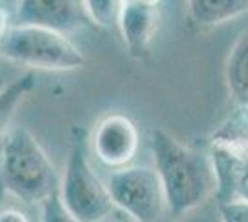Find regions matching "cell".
<instances>
[{"label": "cell", "mask_w": 248, "mask_h": 222, "mask_svg": "<svg viewBox=\"0 0 248 222\" xmlns=\"http://www.w3.org/2000/svg\"><path fill=\"white\" fill-rule=\"evenodd\" d=\"M154 169L165 191L167 211L184 217L217 194V172L209 152L184 145L169 132L155 128L150 135Z\"/></svg>", "instance_id": "obj_1"}, {"label": "cell", "mask_w": 248, "mask_h": 222, "mask_svg": "<svg viewBox=\"0 0 248 222\" xmlns=\"http://www.w3.org/2000/svg\"><path fill=\"white\" fill-rule=\"evenodd\" d=\"M0 180L13 198L41 206L60 191L62 176L31 132L15 128L4 139Z\"/></svg>", "instance_id": "obj_2"}, {"label": "cell", "mask_w": 248, "mask_h": 222, "mask_svg": "<svg viewBox=\"0 0 248 222\" xmlns=\"http://www.w3.org/2000/svg\"><path fill=\"white\" fill-rule=\"evenodd\" d=\"M0 56L11 63L37 71H76L85 65V56L65 33L33 26L13 24L0 44Z\"/></svg>", "instance_id": "obj_3"}, {"label": "cell", "mask_w": 248, "mask_h": 222, "mask_svg": "<svg viewBox=\"0 0 248 222\" xmlns=\"http://www.w3.org/2000/svg\"><path fill=\"white\" fill-rule=\"evenodd\" d=\"M217 202H248V107L237 106L209 139Z\"/></svg>", "instance_id": "obj_4"}, {"label": "cell", "mask_w": 248, "mask_h": 222, "mask_svg": "<svg viewBox=\"0 0 248 222\" xmlns=\"http://www.w3.org/2000/svg\"><path fill=\"white\" fill-rule=\"evenodd\" d=\"M60 198L67 211L82 222H102L115 213L109 189L93 170L82 143H76L65 163Z\"/></svg>", "instance_id": "obj_5"}, {"label": "cell", "mask_w": 248, "mask_h": 222, "mask_svg": "<svg viewBox=\"0 0 248 222\" xmlns=\"http://www.w3.org/2000/svg\"><path fill=\"white\" fill-rule=\"evenodd\" d=\"M106 185L115 207L135 222H157L167 209L165 191L154 167H124L113 170Z\"/></svg>", "instance_id": "obj_6"}, {"label": "cell", "mask_w": 248, "mask_h": 222, "mask_svg": "<svg viewBox=\"0 0 248 222\" xmlns=\"http://www.w3.org/2000/svg\"><path fill=\"white\" fill-rule=\"evenodd\" d=\"M141 147V133L134 120L124 113L113 111L104 115L93 130L91 148L94 158L106 169L119 170L130 167Z\"/></svg>", "instance_id": "obj_7"}, {"label": "cell", "mask_w": 248, "mask_h": 222, "mask_svg": "<svg viewBox=\"0 0 248 222\" xmlns=\"http://www.w3.org/2000/svg\"><path fill=\"white\" fill-rule=\"evenodd\" d=\"M15 19L17 24L43 26L65 35L89 22L82 0H19Z\"/></svg>", "instance_id": "obj_8"}, {"label": "cell", "mask_w": 248, "mask_h": 222, "mask_svg": "<svg viewBox=\"0 0 248 222\" xmlns=\"http://www.w3.org/2000/svg\"><path fill=\"white\" fill-rule=\"evenodd\" d=\"M161 22L159 8L126 2L119 19V30L128 52L141 58L150 50L157 28Z\"/></svg>", "instance_id": "obj_9"}, {"label": "cell", "mask_w": 248, "mask_h": 222, "mask_svg": "<svg viewBox=\"0 0 248 222\" xmlns=\"http://www.w3.org/2000/svg\"><path fill=\"white\" fill-rule=\"evenodd\" d=\"M224 76L233 102L248 107V30L239 35L228 54Z\"/></svg>", "instance_id": "obj_10"}, {"label": "cell", "mask_w": 248, "mask_h": 222, "mask_svg": "<svg viewBox=\"0 0 248 222\" xmlns=\"http://www.w3.org/2000/svg\"><path fill=\"white\" fill-rule=\"evenodd\" d=\"M191 21L198 26H218L248 13V0H187Z\"/></svg>", "instance_id": "obj_11"}, {"label": "cell", "mask_w": 248, "mask_h": 222, "mask_svg": "<svg viewBox=\"0 0 248 222\" xmlns=\"http://www.w3.org/2000/svg\"><path fill=\"white\" fill-rule=\"evenodd\" d=\"M33 87H35V76L31 73H26L0 89V158H2L4 139H6L4 132L15 115L17 107L21 106V102L26 96L30 95Z\"/></svg>", "instance_id": "obj_12"}, {"label": "cell", "mask_w": 248, "mask_h": 222, "mask_svg": "<svg viewBox=\"0 0 248 222\" xmlns=\"http://www.w3.org/2000/svg\"><path fill=\"white\" fill-rule=\"evenodd\" d=\"M124 4V0H82L85 17L100 28L119 26Z\"/></svg>", "instance_id": "obj_13"}, {"label": "cell", "mask_w": 248, "mask_h": 222, "mask_svg": "<svg viewBox=\"0 0 248 222\" xmlns=\"http://www.w3.org/2000/svg\"><path fill=\"white\" fill-rule=\"evenodd\" d=\"M41 222H82L67 211L60 198V191L41 204Z\"/></svg>", "instance_id": "obj_14"}, {"label": "cell", "mask_w": 248, "mask_h": 222, "mask_svg": "<svg viewBox=\"0 0 248 222\" xmlns=\"http://www.w3.org/2000/svg\"><path fill=\"white\" fill-rule=\"evenodd\" d=\"M170 222H222L220 221V211H218L217 198L209 200L207 204L200 206L195 211L187 213L184 217H176Z\"/></svg>", "instance_id": "obj_15"}, {"label": "cell", "mask_w": 248, "mask_h": 222, "mask_svg": "<svg viewBox=\"0 0 248 222\" xmlns=\"http://www.w3.org/2000/svg\"><path fill=\"white\" fill-rule=\"evenodd\" d=\"M218 211L222 222H248V202H218Z\"/></svg>", "instance_id": "obj_16"}, {"label": "cell", "mask_w": 248, "mask_h": 222, "mask_svg": "<svg viewBox=\"0 0 248 222\" xmlns=\"http://www.w3.org/2000/svg\"><path fill=\"white\" fill-rule=\"evenodd\" d=\"M0 222H31L30 217L19 207H4L0 209Z\"/></svg>", "instance_id": "obj_17"}, {"label": "cell", "mask_w": 248, "mask_h": 222, "mask_svg": "<svg viewBox=\"0 0 248 222\" xmlns=\"http://www.w3.org/2000/svg\"><path fill=\"white\" fill-rule=\"evenodd\" d=\"M13 24H15V22H11L10 11L6 10L4 6H0V44H2L4 39L8 37V33H10Z\"/></svg>", "instance_id": "obj_18"}, {"label": "cell", "mask_w": 248, "mask_h": 222, "mask_svg": "<svg viewBox=\"0 0 248 222\" xmlns=\"http://www.w3.org/2000/svg\"><path fill=\"white\" fill-rule=\"evenodd\" d=\"M124 2H132V4H143V6H152V8H159V4L163 0H124Z\"/></svg>", "instance_id": "obj_19"}, {"label": "cell", "mask_w": 248, "mask_h": 222, "mask_svg": "<svg viewBox=\"0 0 248 222\" xmlns=\"http://www.w3.org/2000/svg\"><path fill=\"white\" fill-rule=\"evenodd\" d=\"M102 222H135V221H132L130 217H126V219H119V217H109V219H106V221H102Z\"/></svg>", "instance_id": "obj_20"}, {"label": "cell", "mask_w": 248, "mask_h": 222, "mask_svg": "<svg viewBox=\"0 0 248 222\" xmlns=\"http://www.w3.org/2000/svg\"><path fill=\"white\" fill-rule=\"evenodd\" d=\"M0 2H2V0H0Z\"/></svg>", "instance_id": "obj_21"}]
</instances>
